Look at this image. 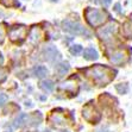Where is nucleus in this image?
<instances>
[{"mask_svg":"<svg viewBox=\"0 0 132 132\" xmlns=\"http://www.w3.org/2000/svg\"><path fill=\"white\" fill-rule=\"evenodd\" d=\"M85 71L98 83L99 86H106L107 83H110L116 77V70H113L110 67H105V65L101 64L88 68Z\"/></svg>","mask_w":132,"mask_h":132,"instance_id":"nucleus-1","label":"nucleus"},{"mask_svg":"<svg viewBox=\"0 0 132 132\" xmlns=\"http://www.w3.org/2000/svg\"><path fill=\"white\" fill-rule=\"evenodd\" d=\"M85 15L87 18V22L94 28L102 25L107 18V13L105 11H100L98 9H87Z\"/></svg>","mask_w":132,"mask_h":132,"instance_id":"nucleus-2","label":"nucleus"},{"mask_svg":"<svg viewBox=\"0 0 132 132\" xmlns=\"http://www.w3.org/2000/svg\"><path fill=\"white\" fill-rule=\"evenodd\" d=\"M82 116L87 121H89V123H92V124H96L99 120L101 119L100 113L95 110V107L92 104H88L87 106H85V108L82 111Z\"/></svg>","mask_w":132,"mask_h":132,"instance_id":"nucleus-3","label":"nucleus"},{"mask_svg":"<svg viewBox=\"0 0 132 132\" xmlns=\"http://www.w3.org/2000/svg\"><path fill=\"white\" fill-rule=\"evenodd\" d=\"M63 29L73 35H87V36H89V32L85 28H82L80 24L69 22V20L63 22Z\"/></svg>","mask_w":132,"mask_h":132,"instance_id":"nucleus-4","label":"nucleus"},{"mask_svg":"<svg viewBox=\"0 0 132 132\" xmlns=\"http://www.w3.org/2000/svg\"><path fill=\"white\" fill-rule=\"evenodd\" d=\"M50 123L55 127H63V126L67 125V118L63 113H60L59 111H52L51 114L48 118Z\"/></svg>","mask_w":132,"mask_h":132,"instance_id":"nucleus-5","label":"nucleus"},{"mask_svg":"<svg viewBox=\"0 0 132 132\" xmlns=\"http://www.w3.org/2000/svg\"><path fill=\"white\" fill-rule=\"evenodd\" d=\"M117 26H118L117 23H111L106 28H104L102 30L99 31V36L101 37V38H104V39H108V38L117 31Z\"/></svg>","mask_w":132,"mask_h":132,"instance_id":"nucleus-6","label":"nucleus"},{"mask_svg":"<svg viewBox=\"0 0 132 132\" xmlns=\"http://www.w3.org/2000/svg\"><path fill=\"white\" fill-rule=\"evenodd\" d=\"M127 60V54L123 50H118L111 56V62L113 64H123L124 62H126Z\"/></svg>","mask_w":132,"mask_h":132,"instance_id":"nucleus-7","label":"nucleus"},{"mask_svg":"<svg viewBox=\"0 0 132 132\" xmlns=\"http://www.w3.org/2000/svg\"><path fill=\"white\" fill-rule=\"evenodd\" d=\"M25 32H26V30H25L24 26H19V28L17 26V28L11 29V31H10V37H11L12 40H17L18 37L20 39H23L25 36Z\"/></svg>","mask_w":132,"mask_h":132,"instance_id":"nucleus-8","label":"nucleus"},{"mask_svg":"<svg viewBox=\"0 0 132 132\" xmlns=\"http://www.w3.org/2000/svg\"><path fill=\"white\" fill-rule=\"evenodd\" d=\"M29 118H30V116L26 113L19 114L18 117L14 119V126L15 127H22V126H24V125H28Z\"/></svg>","mask_w":132,"mask_h":132,"instance_id":"nucleus-9","label":"nucleus"},{"mask_svg":"<svg viewBox=\"0 0 132 132\" xmlns=\"http://www.w3.org/2000/svg\"><path fill=\"white\" fill-rule=\"evenodd\" d=\"M44 55H45V59L48 61H54V60L59 56V51L56 50V48L54 46H48L45 50H44Z\"/></svg>","mask_w":132,"mask_h":132,"instance_id":"nucleus-10","label":"nucleus"},{"mask_svg":"<svg viewBox=\"0 0 132 132\" xmlns=\"http://www.w3.org/2000/svg\"><path fill=\"white\" fill-rule=\"evenodd\" d=\"M83 57L88 61H94V60L98 59V51L94 48H87L83 51Z\"/></svg>","mask_w":132,"mask_h":132,"instance_id":"nucleus-11","label":"nucleus"},{"mask_svg":"<svg viewBox=\"0 0 132 132\" xmlns=\"http://www.w3.org/2000/svg\"><path fill=\"white\" fill-rule=\"evenodd\" d=\"M121 34L124 35L125 38L131 39L132 38V20H127V22L123 25V31H121Z\"/></svg>","mask_w":132,"mask_h":132,"instance_id":"nucleus-12","label":"nucleus"},{"mask_svg":"<svg viewBox=\"0 0 132 132\" xmlns=\"http://www.w3.org/2000/svg\"><path fill=\"white\" fill-rule=\"evenodd\" d=\"M42 121V114L40 112H35L34 114H30V118H29V123H31L30 125H39V123Z\"/></svg>","mask_w":132,"mask_h":132,"instance_id":"nucleus-13","label":"nucleus"},{"mask_svg":"<svg viewBox=\"0 0 132 132\" xmlns=\"http://www.w3.org/2000/svg\"><path fill=\"white\" fill-rule=\"evenodd\" d=\"M34 74L37 77H40V79H42V77L48 75V69H46L45 67H43V65H37L34 69Z\"/></svg>","mask_w":132,"mask_h":132,"instance_id":"nucleus-14","label":"nucleus"},{"mask_svg":"<svg viewBox=\"0 0 132 132\" xmlns=\"http://www.w3.org/2000/svg\"><path fill=\"white\" fill-rule=\"evenodd\" d=\"M55 70L60 76H63V75H65V74L68 73V70H69V65H68V63H61V64H59L55 68Z\"/></svg>","mask_w":132,"mask_h":132,"instance_id":"nucleus-15","label":"nucleus"},{"mask_svg":"<svg viewBox=\"0 0 132 132\" xmlns=\"http://www.w3.org/2000/svg\"><path fill=\"white\" fill-rule=\"evenodd\" d=\"M40 88L43 89V90H45V92H51L52 89H54V82L50 80H44L40 82Z\"/></svg>","mask_w":132,"mask_h":132,"instance_id":"nucleus-16","label":"nucleus"},{"mask_svg":"<svg viewBox=\"0 0 132 132\" xmlns=\"http://www.w3.org/2000/svg\"><path fill=\"white\" fill-rule=\"evenodd\" d=\"M116 89L119 92V94H126L129 92V86L126 83H119V85L116 86Z\"/></svg>","mask_w":132,"mask_h":132,"instance_id":"nucleus-17","label":"nucleus"},{"mask_svg":"<svg viewBox=\"0 0 132 132\" xmlns=\"http://www.w3.org/2000/svg\"><path fill=\"white\" fill-rule=\"evenodd\" d=\"M61 88H62V89H65V90H69V88H73L75 92H77V86H76V83H71L70 80L68 81L67 83H63V85L61 86Z\"/></svg>","mask_w":132,"mask_h":132,"instance_id":"nucleus-18","label":"nucleus"},{"mask_svg":"<svg viewBox=\"0 0 132 132\" xmlns=\"http://www.w3.org/2000/svg\"><path fill=\"white\" fill-rule=\"evenodd\" d=\"M82 51V46L81 45H73L70 48V52L73 55H77V54H80Z\"/></svg>","mask_w":132,"mask_h":132,"instance_id":"nucleus-19","label":"nucleus"},{"mask_svg":"<svg viewBox=\"0 0 132 132\" xmlns=\"http://www.w3.org/2000/svg\"><path fill=\"white\" fill-rule=\"evenodd\" d=\"M7 100H9V98L6 94H0V106H4L7 102Z\"/></svg>","mask_w":132,"mask_h":132,"instance_id":"nucleus-20","label":"nucleus"},{"mask_svg":"<svg viewBox=\"0 0 132 132\" xmlns=\"http://www.w3.org/2000/svg\"><path fill=\"white\" fill-rule=\"evenodd\" d=\"M5 79H6V71L4 69H0V82L5 81Z\"/></svg>","mask_w":132,"mask_h":132,"instance_id":"nucleus-21","label":"nucleus"},{"mask_svg":"<svg viewBox=\"0 0 132 132\" xmlns=\"http://www.w3.org/2000/svg\"><path fill=\"white\" fill-rule=\"evenodd\" d=\"M100 3H101L104 6H108L111 4V0H100Z\"/></svg>","mask_w":132,"mask_h":132,"instance_id":"nucleus-22","label":"nucleus"},{"mask_svg":"<svg viewBox=\"0 0 132 132\" xmlns=\"http://www.w3.org/2000/svg\"><path fill=\"white\" fill-rule=\"evenodd\" d=\"M4 39V29L0 26V42H3Z\"/></svg>","mask_w":132,"mask_h":132,"instance_id":"nucleus-23","label":"nucleus"},{"mask_svg":"<svg viewBox=\"0 0 132 132\" xmlns=\"http://www.w3.org/2000/svg\"><path fill=\"white\" fill-rule=\"evenodd\" d=\"M106 130H107V127H101V129H99V130H96L95 132H106Z\"/></svg>","mask_w":132,"mask_h":132,"instance_id":"nucleus-24","label":"nucleus"},{"mask_svg":"<svg viewBox=\"0 0 132 132\" xmlns=\"http://www.w3.org/2000/svg\"><path fill=\"white\" fill-rule=\"evenodd\" d=\"M119 9H120V5H119V4H117V5L114 6V10H116V11L118 12V11H119Z\"/></svg>","mask_w":132,"mask_h":132,"instance_id":"nucleus-25","label":"nucleus"},{"mask_svg":"<svg viewBox=\"0 0 132 132\" xmlns=\"http://www.w3.org/2000/svg\"><path fill=\"white\" fill-rule=\"evenodd\" d=\"M3 62H4V57H3V55L0 54V64H3Z\"/></svg>","mask_w":132,"mask_h":132,"instance_id":"nucleus-26","label":"nucleus"},{"mask_svg":"<svg viewBox=\"0 0 132 132\" xmlns=\"http://www.w3.org/2000/svg\"><path fill=\"white\" fill-rule=\"evenodd\" d=\"M43 132H50V131H49V130H45V131H43Z\"/></svg>","mask_w":132,"mask_h":132,"instance_id":"nucleus-27","label":"nucleus"}]
</instances>
